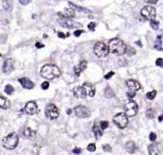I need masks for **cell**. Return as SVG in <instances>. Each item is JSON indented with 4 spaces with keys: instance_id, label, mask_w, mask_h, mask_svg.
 Wrapping results in <instances>:
<instances>
[{
    "instance_id": "e0dca14e",
    "label": "cell",
    "mask_w": 163,
    "mask_h": 155,
    "mask_svg": "<svg viewBox=\"0 0 163 155\" xmlns=\"http://www.w3.org/2000/svg\"><path fill=\"white\" fill-rule=\"evenodd\" d=\"M148 150L150 155H159V154L161 153V148L159 144L153 143L149 145Z\"/></svg>"
},
{
    "instance_id": "ba28073f",
    "label": "cell",
    "mask_w": 163,
    "mask_h": 155,
    "mask_svg": "<svg viewBox=\"0 0 163 155\" xmlns=\"http://www.w3.org/2000/svg\"><path fill=\"white\" fill-rule=\"evenodd\" d=\"M141 14L148 20H154L156 17V10L151 6H146L141 10Z\"/></svg>"
},
{
    "instance_id": "60d3db41",
    "label": "cell",
    "mask_w": 163,
    "mask_h": 155,
    "mask_svg": "<svg viewBox=\"0 0 163 155\" xmlns=\"http://www.w3.org/2000/svg\"><path fill=\"white\" fill-rule=\"evenodd\" d=\"M84 31H83V30H76L74 32V35L75 36H77V37H78V36H80L81 35L82 33H84Z\"/></svg>"
},
{
    "instance_id": "8d00e7d4",
    "label": "cell",
    "mask_w": 163,
    "mask_h": 155,
    "mask_svg": "<svg viewBox=\"0 0 163 155\" xmlns=\"http://www.w3.org/2000/svg\"><path fill=\"white\" fill-rule=\"evenodd\" d=\"M41 88L44 90H47L49 88V82H44L42 85H41Z\"/></svg>"
},
{
    "instance_id": "8992f818",
    "label": "cell",
    "mask_w": 163,
    "mask_h": 155,
    "mask_svg": "<svg viewBox=\"0 0 163 155\" xmlns=\"http://www.w3.org/2000/svg\"><path fill=\"white\" fill-rule=\"evenodd\" d=\"M114 123L121 129L126 128L128 124V118L125 113L120 112L117 114L113 118Z\"/></svg>"
},
{
    "instance_id": "6da1fadb",
    "label": "cell",
    "mask_w": 163,
    "mask_h": 155,
    "mask_svg": "<svg viewBox=\"0 0 163 155\" xmlns=\"http://www.w3.org/2000/svg\"><path fill=\"white\" fill-rule=\"evenodd\" d=\"M61 74L59 68L54 65H45L42 67L40 70V75L44 79L52 80L57 78Z\"/></svg>"
},
{
    "instance_id": "7a4b0ae2",
    "label": "cell",
    "mask_w": 163,
    "mask_h": 155,
    "mask_svg": "<svg viewBox=\"0 0 163 155\" xmlns=\"http://www.w3.org/2000/svg\"><path fill=\"white\" fill-rule=\"evenodd\" d=\"M109 51L115 55L121 56L126 52V45L124 42L118 38L111 39L108 44Z\"/></svg>"
},
{
    "instance_id": "d6a6232c",
    "label": "cell",
    "mask_w": 163,
    "mask_h": 155,
    "mask_svg": "<svg viewBox=\"0 0 163 155\" xmlns=\"http://www.w3.org/2000/svg\"><path fill=\"white\" fill-rule=\"evenodd\" d=\"M108 127V123L107 121H101L100 123V127L102 130H104Z\"/></svg>"
},
{
    "instance_id": "3957f363",
    "label": "cell",
    "mask_w": 163,
    "mask_h": 155,
    "mask_svg": "<svg viewBox=\"0 0 163 155\" xmlns=\"http://www.w3.org/2000/svg\"><path fill=\"white\" fill-rule=\"evenodd\" d=\"M19 137L15 133H11L6 135L2 140L3 146L7 149H14L18 145Z\"/></svg>"
},
{
    "instance_id": "cb8c5ba5",
    "label": "cell",
    "mask_w": 163,
    "mask_h": 155,
    "mask_svg": "<svg viewBox=\"0 0 163 155\" xmlns=\"http://www.w3.org/2000/svg\"><path fill=\"white\" fill-rule=\"evenodd\" d=\"M162 35H159L157 36V39L156 40V43L154 45V48L158 51H162Z\"/></svg>"
},
{
    "instance_id": "2e32d148",
    "label": "cell",
    "mask_w": 163,
    "mask_h": 155,
    "mask_svg": "<svg viewBox=\"0 0 163 155\" xmlns=\"http://www.w3.org/2000/svg\"><path fill=\"white\" fill-rule=\"evenodd\" d=\"M73 94L76 98L79 99H85L86 98V94L82 86H77L73 89Z\"/></svg>"
},
{
    "instance_id": "c3c4849f",
    "label": "cell",
    "mask_w": 163,
    "mask_h": 155,
    "mask_svg": "<svg viewBox=\"0 0 163 155\" xmlns=\"http://www.w3.org/2000/svg\"><path fill=\"white\" fill-rule=\"evenodd\" d=\"M140 43H141V42H140V40H138V42H136L135 44H138V46H141V44H140Z\"/></svg>"
},
{
    "instance_id": "30bf717a",
    "label": "cell",
    "mask_w": 163,
    "mask_h": 155,
    "mask_svg": "<svg viewBox=\"0 0 163 155\" xmlns=\"http://www.w3.org/2000/svg\"><path fill=\"white\" fill-rule=\"evenodd\" d=\"M138 107L137 104L132 100H129L125 105L126 114L127 117H133L138 112Z\"/></svg>"
},
{
    "instance_id": "603a6c76",
    "label": "cell",
    "mask_w": 163,
    "mask_h": 155,
    "mask_svg": "<svg viewBox=\"0 0 163 155\" xmlns=\"http://www.w3.org/2000/svg\"><path fill=\"white\" fill-rule=\"evenodd\" d=\"M93 132L96 140H98L101 137H102V135H103V130L100 129L99 126L97 123L94 124L93 127Z\"/></svg>"
},
{
    "instance_id": "52a82bcc",
    "label": "cell",
    "mask_w": 163,
    "mask_h": 155,
    "mask_svg": "<svg viewBox=\"0 0 163 155\" xmlns=\"http://www.w3.org/2000/svg\"><path fill=\"white\" fill-rule=\"evenodd\" d=\"M45 114L48 119L50 120H54L59 117V112L58 108L54 104L48 103L45 107Z\"/></svg>"
},
{
    "instance_id": "d6986e66",
    "label": "cell",
    "mask_w": 163,
    "mask_h": 155,
    "mask_svg": "<svg viewBox=\"0 0 163 155\" xmlns=\"http://www.w3.org/2000/svg\"><path fill=\"white\" fill-rule=\"evenodd\" d=\"M125 148L126 151L130 154L135 153L137 150L136 145L132 140H130L126 144Z\"/></svg>"
},
{
    "instance_id": "83f0119b",
    "label": "cell",
    "mask_w": 163,
    "mask_h": 155,
    "mask_svg": "<svg viewBox=\"0 0 163 155\" xmlns=\"http://www.w3.org/2000/svg\"><path fill=\"white\" fill-rule=\"evenodd\" d=\"M146 117L148 119H154L155 117V114H156V111H154V109H153L152 108L148 109L146 111Z\"/></svg>"
},
{
    "instance_id": "d590c367",
    "label": "cell",
    "mask_w": 163,
    "mask_h": 155,
    "mask_svg": "<svg viewBox=\"0 0 163 155\" xmlns=\"http://www.w3.org/2000/svg\"><path fill=\"white\" fill-rule=\"evenodd\" d=\"M102 148H103V149L105 151H107V152H111V148L110 147L109 144H103Z\"/></svg>"
},
{
    "instance_id": "7bdbcfd3",
    "label": "cell",
    "mask_w": 163,
    "mask_h": 155,
    "mask_svg": "<svg viewBox=\"0 0 163 155\" xmlns=\"http://www.w3.org/2000/svg\"><path fill=\"white\" fill-rule=\"evenodd\" d=\"M145 1L149 4H156L157 3L159 0H145Z\"/></svg>"
},
{
    "instance_id": "f35d334b",
    "label": "cell",
    "mask_w": 163,
    "mask_h": 155,
    "mask_svg": "<svg viewBox=\"0 0 163 155\" xmlns=\"http://www.w3.org/2000/svg\"><path fill=\"white\" fill-rule=\"evenodd\" d=\"M157 138V136L156 133H154V132H151L149 135V139L151 140V141H154Z\"/></svg>"
},
{
    "instance_id": "4dcf8cb0",
    "label": "cell",
    "mask_w": 163,
    "mask_h": 155,
    "mask_svg": "<svg viewBox=\"0 0 163 155\" xmlns=\"http://www.w3.org/2000/svg\"><path fill=\"white\" fill-rule=\"evenodd\" d=\"M150 26L152 27V29H154V30H157L158 27H159V22L156 21V20H151L150 23Z\"/></svg>"
},
{
    "instance_id": "5b68a950",
    "label": "cell",
    "mask_w": 163,
    "mask_h": 155,
    "mask_svg": "<svg viewBox=\"0 0 163 155\" xmlns=\"http://www.w3.org/2000/svg\"><path fill=\"white\" fill-rule=\"evenodd\" d=\"M126 85L129 91L127 93V96L129 98H132L136 95V92L141 88L140 84L133 79H129L126 81Z\"/></svg>"
},
{
    "instance_id": "bcb514c9",
    "label": "cell",
    "mask_w": 163,
    "mask_h": 155,
    "mask_svg": "<svg viewBox=\"0 0 163 155\" xmlns=\"http://www.w3.org/2000/svg\"><path fill=\"white\" fill-rule=\"evenodd\" d=\"M158 120H159V122H162V121H163V114H162L161 115L159 116Z\"/></svg>"
},
{
    "instance_id": "5bb4252c",
    "label": "cell",
    "mask_w": 163,
    "mask_h": 155,
    "mask_svg": "<svg viewBox=\"0 0 163 155\" xmlns=\"http://www.w3.org/2000/svg\"><path fill=\"white\" fill-rule=\"evenodd\" d=\"M18 81L24 88L27 90H32L35 87V84L27 77H22L18 79Z\"/></svg>"
},
{
    "instance_id": "d4e9b609",
    "label": "cell",
    "mask_w": 163,
    "mask_h": 155,
    "mask_svg": "<svg viewBox=\"0 0 163 155\" xmlns=\"http://www.w3.org/2000/svg\"><path fill=\"white\" fill-rule=\"evenodd\" d=\"M2 5L5 10H6V12H11L12 10L13 6L11 0H3Z\"/></svg>"
},
{
    "instance_id": "4316f807",
    "label": "cell",
    "mask_w": 163,
    "mask_h": 155,
    "mask_svg": "<svg viewBox=\"0 0 163 155\" xmlns=\"http://www.w3.org/2000/svg\"><path fill=\"white\" fill-rule=\"evenodd\" d=\"M104 94L107 98H111L114 96V91H112V90L110 88V87H107V88H105Z\"/></svg>"
},
{
    "instance_id": "e575fe53",
    "label": "cell",
    "mask_w": 163,
    "mask_h": 155,
    "mask_svg": "<svg viewBox=\"0 0 163 155\" xmlns=\"http://www.w3.org/2000/svg\"><path fill=\"white\" fill-rule=\"evenodd\" d=\"M88 28L89 29V30L92 31H94L95 30V27H96V23H93V22H91L90 23L88 26H87Z\"/></svg>"
},
{
    "instance_id": "484cf974",
    "label": "cell",
    "mask_w": 163,
    "mask_h": 155,
    "mask_svg": "<svg viewBox=\"0 0 163 155\" xmlns=\"http://www.w3.org/2000/svg\"><path fill=\"white\" fill-rule=\"evenodd\" d=\"M69 5L70 8H72L73 10H77L78 12H90V11L89 10H87L85 8H83V7L79 6L75 4H73V3L69 2Z\"/></svg>"
},
{
    "instance_id": "7c38bea8",
    "label": "cell",
    "mask_w": 163,
    "mask_h": 155,
    "mask_svg": "<svg viewBox=\"0 0 163 155\" xmlns=\"http://www.w3.org/2000/svg\"><path fill=\"white\" fill-rule=\"evenodd\" d=\"M14 63L15 61L12 58H8V59H6L3 63L2 69L3 72L6 75L11 73L14 70Z\"/></svg>"
},
{
    "instance_id": "7dc6e473",
    "label": "cell",
    "mask_w": 163,
    "mask_h": 155,
    "mask_svg": "<svg viewBox=\"0 0 163 155\" xmlns=\"http://www.w3.org/2000/svg\"><path fill=\"white\" fill-rule=\"evenodd\" d=\"M66 112H67V114L68 115H70L71 113H72V111H71V109H68L67 111H66Z\"/></svg>"
},
{
    "instance_id": "ffe728a7",
    "label": "cell",
    "mask_w": 163,
    "mask_h": 155,
    "mask_svg": "<svg viewBox=\"0 0 163 155\" xmlns=\"http://www.w3.org/2000/svg\"><path fill=\"white\" fill-rule=\"evenodd\" d=\"M59 14H61L60 15L63 18H67V19L70 18V17H74L75 16V10L71 8H65L64 12L63 13L59 12Z\"/></svg>"
},
{
    "instance_id": "1f68e13d",
    "label": "cell",
    "mask_w": 163,
    "mask_h": 155,
    "mask_svg": "<svg viewBox=\"0 0 163 155\" xmlns=\"http://www.w3.org/2000/svg\"><path fill=\"white\" fill-rule=\"evenodd\" d=\"M87 149L89 151H90V152H94L96 151V145L94 144H93L91 143L90 144H89L87 147Z\"/></svg>"
},
{
    "instance_id": "44dd1931",
    "label": "cell",
    "mask_w": 163,
    "mask_h": 155,
    "mask_svg": "<svg viewBox=\"0 0 163 155\" xmlns=\"http://www.w3.org/2000/svg\"><path fill=\"white\" fill-rule=\"evenodd\" d=\"M36 133L35 131L32 130L31 128L26 127L23 130V135L24 137L30 139H33L36 137Z\"/></svg>"
},
{
    "instance_id": "7402d4cb",
    "label": "cell",
    "mask_w": 163,
    "mask_h": 155,
    "mask_svg": "<svg viewBox=\"0 0 163 155\" xmlns=\"http://www.w3.org/2000/svg\"><path fill=\"white\" fill-rule=\"evenodd\" d=\"M10 106L9 100L3 95H0V108L3 109H8Z\"/></svg>"
},
{
    "instance_id": "b9f144b4",
    "label": "cell",
    "mask_w": 163,
    "mask_h": 155,
    "mask_svg": "<svg viewBox=\"0 0 163 155\" xmlns=\"http://www.w3.org/2000/svg\"><path fill=\"white\" fill-rule=\"evenodd\" d=\"M73 153L75 154H79L81 153V149L78 148H75V149H73Z\"/></svg>"
},
{
    "instance_id": "f546056e",
    "label": "cell",
    "mask_w": 163,
    "mask_h": 155,
    "mask_svg": "<svg viewBox=\"0 0 163 155\" xmlns=\"http://www.w3.org/2000/svg\"><path fill=\"white\" fill-rule=\"evenodd\" d=\"M156 94H157V91L156 90H153L151 92L147 93V94H146V96H147V98L148 99L152 100H154L156 98Z\"/></svg>"
},
{
    "instance_id": "277c9868",
    "label": "cell",
    "mask_w": 163,
    "mask_h": 155,
    "mask_svg": "<svg viewBox=\"0 0 163 155\" xmlns=\"http://www.w3.org/2000/svg\"><path fill=\"white\" fill-rule=\"evenodd\" d=\"M109 52L108 47L102 42H97L94 46V52L98 57H107Z\"/></svg>"
},
{
    "instance_id": "f6af8a7d",
    "label": "cell",
    "mask_w": 163,
    "mask_h": 155,
    "mask_svg": "<svg viewBox=\"0 0 163 155\" xmlns=\"http://www.w3.org/2000/svg\"><path fill=\"white\" fill-rule=\"evenodd\" d=\"M58 36L59 38H65L66 37V36L62 32H59L58 33Z\"/></svg>"
},
{
    "instance_id": "4fadbf2b",
    "label": "cell",
    "mask_w": 163,
    "mask_h": 155,
    "mask_svg": "<svg viewBox=\"0 0 163 155\" xmlns=\"http://www.w3.org/2000/svg\"><path fill=\"white\" fill-rule=\"evenodd\" d=\"M25 111L27 114L34 115L38 111V106L35 102H29L25 106Z\"/></svg>"
},
{
    "instance_id": "836d02e7",
    "label": "cell",
    "mask_w": 163,
    "mask_h": 155,
    "mask_svg": "<svg viewBox=\"0 0 163 155\" xmlns=\"http://www.w3.org/2000/svg\"><path fill=\"white\" fill-rule=\"evenodd\" d=\"M156 65L157 66L163 68V59L162 58H157L156 61Z\"/></svg>"
},
{
    "instance_id": "f1b7e54d",
    "label": "cell",
    "mask_w": 163,
    "mask_h": 155,
    "mask_svg": "<svg viewBox=\"0 0 163 155\" xmlns=\"http://www.w3.org/2000/svg\"><path fill=\"white\" fill-rule=\"evenodd\" d=\"M15 90L14 88V87L11 85H10V84H7L6 86H5V92L8 94V95H11L13 94V93L14 92Z\"/></svg>"
},
{
    "instance_id": "74e56055",
    "label": "cell",
    "mask_w": 163,
    "mask_h": 155,
    "mask_svg": "<svg viewBox=\"0 0 163 155\" xmlns=\"http://www.w3.org/2000/svg\"><path fill=\"white\" fill-rule=\"evenodd\" d=\"M114 75H115V73L113 71H111V72H108L107 74H106L105 75V79H107V80H108V79H110L111 78L112 76Z\"/></svg>"
},
{
    "instance_id": "9a60e30c",
    "label": "cell",
    "mask_w": 163,
    "mask_h": 155,
    "mask_svg": "<svg viewBox=\"0 0 163 155\" xmlns=\"http://www.w3.org/2000/svg\"><path fill=\"white\" fill-rule=\"evenodd\" d=\"M82 86L83 87V88L87 96H90V97H93V96H94L95 93H96V90H95L94 86L91 83L86 82L83 84V85Z\"/></svg>"
},
{
    "instance_id": "ee69618b",
    "label": "cell",
    "mask_w": 163,
    "mask_h": 155,
    "mask_svg": "<svg viewBox=\"0 0 163 155\" xmlns=\"http://www.w3.org/2000/svg\"><path fill=\"white\" fill-rule=\"evenodd\" d=\"M35 46L38 48V49H40V48H42V47H44V44H42L40 42H36V44H35Z\"/></svg>"
},
{
    "instance_id": "ab89813d",
    "label": "cell",
    "mask_w": 163,
    "mask_h": 155,
    "mask_svg": "<svg viewBox=\"0 0 163 155\" xmlns=\"http://www.w3.org/2000/svg\"><path fill=\"white\" fill-rule=\"evenodd\" d=\"M32 0H19V3L23 5H26L31 2Z\"/></svg>"
},
{
    "instance_id": "8fae6325",
    "label": "cell",
    "mask_w": 163,
    "mask_h": 155,
    "mask_svg": "<svg viewBox=\"0 0 163 155\" xmlns=\"http://www.w3.org/2000/svg\"><path fill=\"white\" fill-rule=\"evenodd\" d=\"M75 114L76 116L78 118L84 119L89 117L90 111L85 106L79 105L76 107L74 109Z\"/></svg>"
},
{
    "instance_id": "9c48e42d",
    "label": "cell",
    "mask_w": 163,
    "mask_h": 155,
    "mask_svg": "<svg viewBox=\"0 0 163 155\" xmlns=\"http://www.w3.org/2000/svg\"><path fill=\"white\" fill-rule=\"evenodd\" d=\"M59 24L63 27L68 29H74V28H80L82 27L80 23L70 20L67 18H61L58 20Z\"/></svg>"
},
{
    "instance_id": "ac0fdd59",
    "label": "cell",
    "mask_w": 163,
    "mask_h": 155,
    "mask_svg": "<svg viewBox=\"0 0 163 155\" xmlns=\"http://www.w3.org/2000/svg\"><path fill=\"white\" fill-rule=\"evenodd\" d=\"M87 65V61L85 60H83V61H82L78 65L75 66L73 70H74V72L75 75L77 76H80V73L86 69Z\"/></svg>"
}]
</instances>
